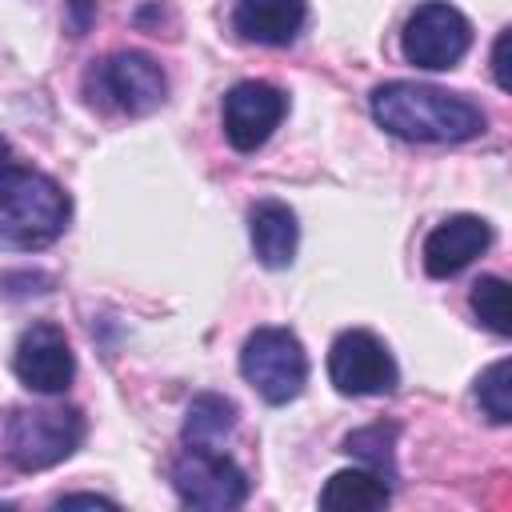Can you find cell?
<instances>
[{
	"label": "cell",
	"instance_id": "6da1fadb",
	"mask_svg": "<svg viewBox=\"0 0 512 512\" xmlns=\"http://www.w3.org/2000/svg\"><path fill=\"white\" fill-rule=\"evenodd\" d=\"M368 108L376 124L400 140H420V144H456L472 140L484 132V112L448 88L432 84H412V80H388L372 88Z\"/></svg>",
	"mask_w": 512,
	"mask_h": 512
},
{
	"label": "cell",
	"instance_id": "7a4b0ae2",
	"mask_svg": "<svg viewBox=\"0 0 512 512\" xmlns=\"http://www.w3.org/2000/svg\"><path fill=\"white\" fill-rule=\"evenodd\" d=\"M68 212L72 204L52 176L20 164H0V248H48L64 236Z\"/></svg>",
	"mask_w": 512,
	"mask_h": 512
},
{
	"label": "cell",
	"instance_id": "3957f363",
	"mask_svg": "<svg viewBox=\"0 0 512 512\" xmlns=\"http://www.w3.org/2000/svg\"><path fill=\"white\" fill-rule=\"evenodd\" d=\"M84 440L76 408H16L4 424V456L20 472H44L68 460Z\"/></svg>",
	"mask_w": 512,
	"mask_h": 512
},
{
	"label": "cell",
	"instance_id": "277c9868",
	"mask_svg": "<svg viewBox=\"0 0 512 512\" xmlns=\"http://www.w3.org/2000/svg\"><path fill=\"white\" fill-rule=\"evenodd\" d=\"M240 376L268 400V404H288L304 392L308 384V356L296 332L264 324L256 328L244 348H240Z\"/></svg>",
	"mask_w": 512,
	"mask_h": 512
},
{
	"label": "cell",
	"instance_id": "5b68a950",
	"mask_svg": "<svg viewBox=\"0 0 512 512\" xmlns=\"http://www.w3.org/2000/svg\"><path fill=\"white\" fill-rule=\"evenodd\" d=\"M172 488L188 508L200 512H228L248 500L244 468L216 452L212 444H188L172 464Z\"/></svg>",
	"mask_w": 512,
	"mask_h": 512
},
{
	"label": "cell",
	"instance_id": "8992f818",
	"mask_svg": "<svg viewBox=\"0 0 512 512\" xmlns=\"http://www.w3.org/2000/svg\"><path fill=\"white\" fill-rule=\"evenodd\" d=\"M472 48V24L468 16L448 4V0H428L420 4L400 32V52L408 64L428 68V72H444L456 68L464 60V52Z\"/></svg>",
	"mask_w": 512,
	"mask_h": 512
},
{
	"label": "cell",
	"instance_id": "52a82bcc",
	"mask_svg": "<svg viewBox=\"0 0 512 512\" xmlns=\"http://www.w3.org/2000/svg\"><path fill=\"white\" fill-rule=\"evenodd\" d=\"M328 380L340 396H384L400 384V368L376 332L348 328L328 348Z\"/></svg>",
	"mask_w": 512,
	"mask_h": 512
},
{
	"label": "cell",
	"instance_id": "ba28073f",
	"mask_svg": "<svg viewBox=\"0 0 512 512\" xmlns=\"http://www.w3.org/2000/svg\"><path fill=\"white\" fill-rule=\"evenodd\" d=\"M92 76H96V88H100L104 104H112L128 116H144V112L160 108L164 92H168V80H164L160 64L144 52H116Z\"/></svg>",
	"mask_w": 512,
	"mask_h": 512
},
{
	"label": "cell",
	"instance_id": "9c48e42d",
	"mask_svg": "<svg viewBox=\"0 0 512 512\" xmlns=\"http://www.w3.org/2000/svg\"><path fill=\"white\" fill-rule=\"evenodd\" d=\"M288 96L264 80H240L224 96V136L236 152H256L284 120Z\"/></svg>",
	"mask_w": 512,
	"mask_h": 512
},
{
	"label": "cell",
	"instance_id": "30bf717a",
	"mask_svg": "<svg viewBox=\"0 0 512 512\" xmlns=\"http://www.w3.org/2000/svg\"><path fill=\"white\" fill-rule=\"evenodd\" d=\"M12 372L32 392H64L76 376V356L68 348V336L56 324H32L20 332L12 352Z\"/></svg>",
	"mask_w": 512,
	"mask_h": 512
},
{
	"label": "cell",
	"instance_id": "8fae6325",
	"mask_svg": "<svg viewBox=\"0 0 512 512\" xmlns=\"http://www.w3.org/2000/svg\"><path fill=\"white\" fill-rule=\"evenodd\" d=\"M492 244V224L484 216H472V212H460V216H448L440 220L428 240H424V272L444 280V276H456L464 272L484 248Z\"/></svg>",
	"mask_w": 512,
	"mask_h": 512
},
{
	"label": "cell",
	"instance_id": "7c38bea8",
	"mask_svg": "<svg viewBox=\"0 0 512 512\" xmlns=\"http://www.w3.org/2000/svg\"><path fill=\"white\" fill-rule=\"evenodd\" d=\"M308 4L304 0H236L232 8V28L248 44H292L304 28Z\"/></svg>",
	"mask_w": 512,
	"mask_h": 512
},
{
	"label": "cell",
	"instance_id": "4fadbf2b",
	"mask_svg": "<svg viewBox=\"0 0 512 512\" xmlns=\"http://www.w3.org/2000/svg\"><path fill=\"white\" fill-rule=\"evenodd\" d=\"M248 236H252V252L264 268H288L296 256V240H300V224L296 212L280 200H260L248 212Z\"/></svg>",
	"mask_w": 512,
	"mask_h": 512
},
{
	"label": "cell",
	"instance_id": "5bb4252c",
	"mask_svg": "<svg viewBox=\"0 0 512 512\" xmlns=\"http://www.w3.org/2000/svg\"><path fill=\"white\" fill-rule=\"evenodd\" d=\"M388 500H392V488L372 468H344L320 492V508L328 512H372V508H384Z\"/></svg>",
	"mask_w": 512,
	"mask_h": 512
},
{
	"label": "cell",
	"instance_id": "9a60e30c",
	"mask_svg": "<svg viewBox=\"0 0 512 512\" xmlns=\"http://www.w3.org/2000/svg\"><path fill=\"white\" fill-rule=\"evenodd\" d=\"M236 428V404L220 392H200L184 416V444H220Z\"/></svg>",
	"mask_w": 512,
	"mask_h": 512
},
{
	"label": "cell",
	"instance_id": "2e32d148",
	"mask_svg": "<svg viewBox=\"0 0 512 512\" xmlns=\"http://www.w3.org/2000/svg\"><path fill=\"white\" fill-rule=\"evenodd\" d=\"M476 400H480V408H484V416L492 424H508L512 420V360L508 356L480 372Z\"/></svg>",
	"mask_w": 512,
	"mask_h": 512
},
{
	"label": "cell",
	"instance_id": "e0dca14e",
	"mask_svg": "<svg viewBox=\"0 0 512 512\" xmlns=\"http://www.w3.org/2000/svg\"><path fill=\"white\" fill-rule=\"evenodd\" d=\"M468 304H472L476 320L488 332H496V336H508L512 332V324H508V284L500 276H480L472 284V292H468Z\"/></svg>",
	"mask_w": 512,
	"mask_h": 512
},
{
	"label": "cell",
	"instance_id": "ac0fdd59",
	"mask_svg": "<svg viewBox=\"0 0 512 512\" xmlns=\"http://www.w3.org/2000/svg\"><path fill=\"white\" fill-rule=\"evenodd\" d=\"M392 436H396V428L392 424H372V428H360V432H352L348 440H344V452H352V456H360V460H368L372 464V472H388L392 476Z\"/></svg>",
	"mask_w": 512,
	"mask_h": 512
},
{
	"label": "cell",
	"instance_id": "d6986e66",
	"mask_svg": "<svg viewBox=\"0 0 512 512\" xmlns=\"http://www.w3.org/2000/svg\"><path fill=\"white\" fill-rule=\"evenodd\" d=\"M64 12H68V28H72V36H84L88 24L96 20V0H64Z\"/></svg>",
	"mask_w": 512,
	"mask_h": 512
},
{
	"label": "cell",
	"instance_id": "ffe728a7",
	"mask_svg": "<svg viewBox=\"0 0 512 512\" xmlns=\"http://www.w3.org/2000/svg\"><path fill=\"white\" fill-rule=\"evenodd\" d=\"M504 56H508V28L492 44V76H496V88L500 92H508V64H504Z\"/></svg>",
	"mask_w": 512,
	"mask_h": 512
},
{
	"label": "cell",
	"instance_id": "44dd1931",
	"mask_svg": "<svg viewBox=\"0 0 512 512\" xmlns=\"http://www.w3.org/2000/svg\"><path fill=\"white\" fill-rule=\"evenodd\" d=\"M72 504H88V508H116L108 496H96V492H72V496H60V508H72Z\"/></svg>",
	"mask_w": 512,
	"mask_h": 512
}]
</instances>
